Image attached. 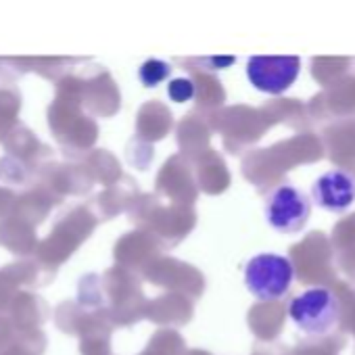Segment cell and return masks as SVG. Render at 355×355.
Segmentation results:
<instances>
[{"mask_svg":"<svg viewBox=\"0 0 355 355\" xmlns=\"http://www.w3.org/2000/svg\"><path fill=\"white\" fill-rule=\"evenodd\" d=\"M291 322L305 334L322 338L332 334L340 320V301L326 286H311L288 303Z\"/></svg>","mask_w":355,"mask_h":355,"instance_id":"cell-1","label":"cell"},{"mask_svg":"<svg viewBox=\"0 0 355 355\" xmlns=\"http://www.w3.org/2000/svg\"><path fill=\"white\" fill-rule=\"evenodd\" d=\"M245 286L259 301L282 299L293 280L295 266L286 255L280 253H259L253 255L245 266Z\"/></svg>","mask_w":355,"mask_h":355,"instance_id":"cell-2","label":"cell"},{"mask_svg":"<svg viewBox=\"0 0 355 355\" xmlns=\"http://www.w3.org/2000/svg\"><path fill=\"white\" fill-rule=\"evenodd\" d=\"M263 214L270 228L280 234H295L305 228L311 216V201L301 189L293 184H280L266 197Z\"/></svg>","mask_w":355,"mask_h":355,"instance_id":"cell-3","label":"cell"},{"mask_svg":"<svg viewBox=\"0 0 355 355\" xmlns=\"http://www.w3.org/2000/svg\"><path fill=\"white\" fill-rule=\"evenodd\" d=\"M301 73V59L295 55H253L247 61V78L263 94L286 92Z\"/></svg>","mask_w":355,"mask_h":355,"instance_id":"cell-4","label":"cell"},{"mask_svg":"<svg viewBox=\"0 0 355 355\" xmlns=\"http://www.w3.org/2000/svg\"><path fill=\"white\" fill-rule=\"evenodd\" d=\"M311 201L330 214L349 211L355 203V175L347 169H328L315 178Z\"/></svg>","mask_w":355,"mask_h":355,"instance_id":"cell-5","label":"cell"},{"mask_svg":"<svg viewBox=\"0 0 355 355\" xmlns=\"http://www.w3.org/2000/svg\"><path fill=\"white\" fill-rule=\"evenodd\" d=\"M169 71H171L169 63H165V61H161V59H148V61H144V63L140 65L138 78H140V82H142L146 88H150V86H157V84L165 82V80L169 78Z\"/></svg>","mask_w":355,"mask_h":355,"instance_id":"cell-6","label":"cell"},{"mask_svg":"<svg viewBox=\"0 0 355 355\" xmlns=\"http://www.w3.org/2000/svg\"><path fill=\"white\" fill-rule=\"evenodd\" d=\"M167 94L173 103H187L195 96V84L189 78H175L167 84Z\"/></svg>","mask_w":355,"mask_h":355,"instance_id":"cell-7","label":"cell"}]
</instances>
